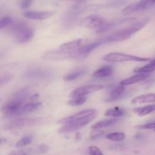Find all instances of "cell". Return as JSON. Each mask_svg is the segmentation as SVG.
Here are the masks:
<instances>
[{"mask_svg": "<svg viewBox=\"0 0 155 155\" xmlns=\"http://www.w3.org/2000/svg\"><path fill=\"white\" fill-rule=\"evenodd\" d=\"M149 19L146 18V19L142 20L138 22H134L131 26L126 28L122 29L120 30L114 32V33L108 35V36L103 37L100 39L99 40L102 44L107 43V42H119V41H124L126 39H129L133 35L134 33H137L138 31L143 28L145 25L148 23Z\"/></svg>", "mask_w": 155, "mask_h": 155, "instance_id": "1", "label": "cell"}, {"mask_svg": "<svg viewBox=\"0 0 155 155\" xmlns=\"http://www.w3.org/2000/svg\"><path fill=\"white\" fill-rule=\"evenodd\" d=\"M102 59L110 63H119V62H146L150 61L149 58L139 57L120 52H110L102 57Z\"/></svg>", "mask_w": 155, "mask_h": 155, "instance_id": "2", "label": "cell"}, {"mask_svg": "<svg viewBox=\"0 0 155 155\" xmlns=\"http://www.w3.org/2000/svg\"><path fill=\"white\" fill-rule=\"evenodd\" d=\"M44 120L43 118L37 117V118H17L11 122L8 123L5 126V129L7 130H20V129L25 128L28 127H33V126L39 125L42 124Z\"/></svg>", "mask_w": 155, "mask_h": 155, "instance_id": "3", "label": "cell"}, {"mask_svg": "<svg viewBox=\"0 0 155 155\" xmlns=\"http://www.w3.org/2000/svg\"><path fill=\"white\" fill-rule=\"evenodd\" d=\"M24 104V101L18 99L12 98L2 107L1 112L5 117L11 118L13 117H18L19 115L20 109Z\"/></svg>", "mask_w": 155, "mask_h": 155, "instance_id": "4", "label": "cell"}, {"mask_svg": "<svg viewBox=\"0 0 155 155\" xmlns=\"http://www.w3.org/2000/svg\"><path fill=\"white\" fill-rule=\"evenodd\" d=\"M77 58V51L76 52H67L62 50H52L44 53L42 56L43 60L47 61H61L66 60L69 58Z\"/></svg>", "mask_w": 155, "mask_h": 155, "instance_id": "5", "label": "cell"}, {"mask_svg": "<svg viewBox=\"0 0 155 155\" xmlns=\"http://www.w3.org/2000/svg\"><path fill=\"white\" fill-rule=\"evenodd\" d=\"M95 117H96V114H94L92 115V116H90L89 117L86 118V119L82 120L75 121V122L64 124L63 127L58 130V132L60 133H71V132L77 131V130H79L80 129L83 128L85 126L87 125L88 124H89L92 120L95 119Z\"/></svg>", "mask_w": 155, "mask_h": 155, "instance_id": "6", "label": "cell"}, {"mask_svg": "<svg viewBox=\"0 0 155 155\" xmlns=\"http://www.w3.org/2000/svg\"><path fill=\"white\" fill-rule=\"evenodd\" d=\"M104 86H103V85L100 84H91L80 86V87L77 88L76 89H74V90L70 94V97L72 98L77 96H86L88 94H91L92 93V92H98V91L101 90V89H104Z\"/></svg>", "mask_w": 155, "mask_h": 155, "instance_id": "7", "label": "cell"}, {"mask_svg": "<svg viewBox=\"0 0 155 155\" xmlns=\"http://www.w3.org/2000/svg\"><path fill=\"white\" fill-rule=\"evenodd\" d=\"M104 23H105V20L104 18L98 15H92L81 20L80 22V26L82 27H86V28L95 29L100 27Z\"/></svg>", "mask_w": 155, "mask_h": 155, "instance_id": "8", "label": "cell"}, {"mask_svg": "<svg viewBox=\"0 0 155 155\" xmlns=\"http://www.w3.org/2000/svg\"><path fill=\"white\" fill-rule=\"evenodd\" d=\"M51 76V72L43 68H33L26 71L23 75L25 79H32V80H45Z\"/></svg>", "mask_w": 155, "mask_h": 155, "instance_id": "9", "label": "cell"}, {"mask_svg": "<svg viewBox=\"0 0 155 155\" xmlns=\"http://www.w3.org/2000/svg\"><path fill=\"white\" fill-rule=\"evenodd\" d=\"M80 8V7L75 5L71 10L68 11L65 14L64 16L63 17V20H62V24L65 27L71 28L77 23L78 16L81 14Z\"/></svg>", "mask_w": 155, "mask_h": 155, "instance_id": "10", "label": "cell"}, {"mask_svg": "<svg viewBox=\"0 0 155 155\" xmlns=\"http://www.w3.org/2000/svg\"><path fill=\"white\" fill-rule=\"evenodd\" d=\"M94 114H96V110L95 109H87V110H82V111L79 112V113L75 114L73 116L64 118V119L58 121V123L61 124H69V123L75 122V121H80L82 120L86 119V118L92 116Z\"/></svg>", "mask_w": 155, "mask_h": 155, "instance_id": "11", "label": "cell"}, {"mask_svg": "<svg viewBox=\"0 0 155 155\" xmlns=\"http://www.w3.org/2000/svg\"><path fill=\"white\" fill-rule=\"evenodd\" d=\"M136 18H125V19L120 20V21H110V22L108 23H104L103 25H101V27H98L97 29L96 32L98 33H103L107 32V30H110V29L114 28V27H116L117 26L123 25V24H130V23H134L136 22Z\"/></svg>", "mask_w": 155, "mask_h": 155, "instance_id": "12", "label": "cell"}, {"mask_svg": "<svg viewBox=\"0 0 155 155\" xmlns=\"http://www.w3.org/2000/svg\"><path fill=\"white\" fill-rule=\"evenodd\" d=\"M55 12L53 11H27L24 13V16L26 18L30 20H37V21H43L48 18H50L51 16L54 15Z\"/></svg>", "mask_w": 155, "mask_h": 155, "instance_id": "13", "label": "cell"}, {"mask_svg": "<svg viewBox=\"0 0 155 155\" xmlns=\"http://www.w3.org/2000/svg\"><path fill=\"white\" fill-rule=\"evenodd\" d=\"M15 36L16 42L18 43L24 44L30 42L33 39V36H34V32H33V29L26 26L25 27L21 29L18 33H16Z\"/></svg>", "mask_w": 155, "mask_h": 155, "instance_id": "14", "label": "cell"}, {"mask_svg": "<svg viewBox=\"0 0 155 155\" xmlns=\"http://www.w3.org/2000/svg\"><path fill=\"white\" fill-rule=\"evenodd\" d=\"M83 45H85L84 40L83 39H78L62 44L60 45V49L67 52H76Z\"/></svg>", "mask_w": 155, "mask_h": 155, "instance_id": "15", "label": "cell"}, {"mask_svg": "<svg viewBox=\"0 0 155 155\" xmlns=\"http://www.w3.org/2000/svg\"><path fill=\"white\" fill-rule=\"evenodd\" d=\"M126 88L124 86L120 85V86L115 87L113 90L111 91L110 94V96L107 98H106L105 101L107 102H111V101H119V100L122 99L123 98L126 96L125 95Z\"/></svg>", "mask_w": 155, "mask_h": 155, "instance_id": "16", "label": "cell"}, {"mask_svg": "<svg viewBox=\"0 0 155 155\" xmlns=\"http://www.w3.org/2000/svg\"><path fill=\"white\" fill-rule=\"evenodd\" d=\"M41 105H42V103L40 101H37V100H36V101L30 100V101L23 104L21 108L20 109L19 115L18 116H21L22 114H26L28 113H32V112L39 109Z\"/></svg>", "mask_w": 155, "mask_h": 155, "instance_id": "17", "label": "cell"}, {"mask_svg": "<svg viewBox=\"0 0 155 155\" xmlns=\"http://www.w3.org/2000/svg\"><path fill=\"white\" fill-rule=\"evenodd\" d=\"M148 77H149V74H145V73H137V74H136V75L122 80V81L120 83V85L126 86H129V85L135 84V83H139V82L143 81L145 79L148 78Z\"/></svg>", "mask_w": 155, "mask_h": 155, "instance_id": "18", "label": "cell"}, {"mask_svg": "<svg viewBox=\"0 0 155 155\" xmlns=\"http://www.w3.org/2000/svg\"><path fill=\"white\" fill-rule=\"evenodd\" d=\"M114 68L113 67L109 66V65H106V66L102 67V68H99L92 74V77L94 79H103L108 77L113 74Z\"/></svg>", "mask_w": 155, "mask_h": 155, "instance_id": "19", "label": "cell"}, {"mask_svg": "<svg viewBox=\"0 0 155 155\" xmlns=\"http://www.w3.org/2000/svg\"><path fill=\"white\" fill-rule=\"evenodd\" d=\"M87 72L88 70L85 68H77V69L73 71L72 72L67 74V75L64 77V80L67 82L74 81V80H77V79H79L80 77L84 76L85 74H87Z\"/></svg>", "mask_w": 155, "mask_h": 155, "instance_id": "20", "label": "cell"}, {"mask_svg": "<svg viewBox=\"0 0 155 155\" xmlns=\"http://www.w3.org/2000/svg\"><path fill=\"white\" fill-rule=\"evenodd\" d=\"M131 103L133 104H143V103H155V93H148L139 95L133 98Z\"/></svg>", "mask_w": 155, "mask_h": 155, "instance_id": "21", "label": "cell"}, {"mask_svg": "<svg viewBox=\"0 0 155 155\" xmlns=\"http://www.w3.org/2000/svg\"><path fill=\"white\" fill-rule=\"evenodd\" d=\"M31 88L26 87L24 89H20L17 92H15L13 95H12V98H15V99L21 100V101H25L26 100L30 97V94H31Z\"/></svg>", "mask_w": 155, "mask_h": 155, "instance_id": "22", "label": "cell"}, {"mask_svg": "<svg viewBox=\"0 0 155 155\" xmlns=\"http://www.w3.org/2000/svg\"><path fill=\"white\" fill-rule=\"evenodd\" d=\"M155 111V104H150V105L145 106V107H136L133 109V112L139 117H144L149 114Z\"/></svg>", "mask_w": 155, "mask_h": 155, "instance_id": "23", "label": "cell"}, {"mask_svg": "<svg viewBox=\"0 0 155 155\" xmlns=\"http://www.w3.org/2000/svg\"><path fill=\"white\" fill-rule=\"evenodd\" d=\"M117 122V119H109V120H104L98 121V122L95 123L93 126L92 127V129L93 130H100V129L105 128V127H111V126L114 125Z\"/></svg>", "mask_w": 155, "mask_h": 155, "instance_id": "24", "label": "cell"}, {"mask_svg": "<svg viewBox=\"0 0 155 155\" xmlns=\"http://www.w3.org/2000/svg\"><path fill=\"white\" fill-rule=\"evenodd\" d=\"M126 114L125 110L120 107H115L114 108L107 110L104 113L105 117H120L124 116Z\"/></svg>", "mask_w": 155, "mask_h": 155, "instance_id": "25", "label": "cell"}, {"mask_svg": "<svg viewBox=\"0 0 155 155\" xmlns=\"http://www.w3.org/2000/svg\"><path fill=\"white\" fill-rule=\"evenodd\" d=\"M140 11H144L141 5L139 2L135 3V4L130 5L126 7L124 10L122 11V14L124 15H130L133 13H136L137 12Z\"/></svg>", "mask_w": 155, "mask_h": 155, "instance_id": "26", "label": "cell"}, {"mask_svg": "<svg viewBox=\"0 0 155 155\" xmlns=\"http://www.w3.org/2000/svg\"><path fill=\"white\" fill-rule=\"evenodd\" d=\"M126 138V135L124 133L121 132H117V133H109L106 136V139H109L113 142H121L124 140Z\"/></svg>", "mask_w": 155, "mask_h": 155, "instance_id": "27", "label": "cell"}, {"mask_svg": "<svg viewBox=\"0 0 155 155\" xmlns=\"http://www.w3.org/2000/svg\"><path fill=\"white\" fill-rule=\"evenodd\" d=\"M33 136L32 135H27V136H24L23 138H21L19 141L16 143L15 145V147L18 148H23V147H25L27 145H30V143L33 141Z\"/></svg>", "mask_w": 155, "mask_h": 155, "instance_id": "28", "label": "cell"}, {"mask_svg": "<svg viewBox=\"0 0 155 155\" xmlns=\"http://www.w3.org/2000/svg\"><path fill=\"white\" fill-rule=\"evenodd\" d=\"M10 27V32L12 33H13L14 35H15L16 33H18L21 29H23L24 27H25L27 26V24L24 21H18V22L13 23L11 24Z\"/></svg>", "mask_w": 155, "mask_h": 155, "instance_id": "29", "label": "cell"}, {"mask_svg": "<svg viewBox=\"0 0 155 155\" xmlns=\"http://www.w3.org/2000/svg\"><path fill=\"white\" fill-rule=\"evenodd\" d=\"M86 96H77L72 98L71 101H68V104L71 106H80L84 104L86 101Z\"/></svg>", "mask_w": 155, "mask_h": 155, "instance_id": "30", "label": "cell"}, {"mask_svg": "<svg viewBox=\"0 0 155 155\" xmlns=\"http://www.w3.org/2000/svg\"><path fill=\"white\" fill-rule=\"evenodd\" d=\"M12 22H13V20L8 16H5L0 18V30L9 27L12 24Z\"/></svg>", "mask_w": 155, "mask_h": 155, "instance_id": "31", "label": "cell"}, {"mask_svg": "<svg viewBox=\"0 0 155 155\" xmlns=\"http://www.w3.org/2000/svg\"><path fill=\"white\" fill-rule=\"evenodd\" d=\"M13 79L12 74H2L0 75V86L7 84Z\"/></svg>", "mask_w": 155, "mask_h": 155, "instance_id": "32", "label": "cell"}, {"mask_svg": "<svg viewBox=\"0 0 155 155\" xmlns=\"http://www.w3.org/2000/svg\"><path fill=\"white\" fill-rule=\"evenodd\" d=\"M135 128L138 130H155V122L138 125Z\"/></svg>", "mask_w": 155, "mask_h": 155, "instance_id": "33", "label": "cell"}, {"mask_svg": "<svg viewBox=\"0 0 155 155\" xmlns=\"http://www.w3.org/2000/svg\"><path fill=\"white\" fill-rule=\"evenodd\" d=\"M127 2V0H113L107 3V7H119Z\"/></svg>", "mask_w": 155, "mask_h": 155, "instance_id": "34", "label": "cell"}, {"mask_svg": "<svg viewBox=\"0 0 155 155\" xmlns=\"http://www.w3.org/2000/svg\"><path fill=\"white\" fill-rule=\"evenodd\" d=\"M89 155H103L101 150L96 146H90L89 148Z\"/></svg>", "mask_w": 155, "mask_h": 155, "instance_id": "35", "label": "cell"}, {"mask_svg": "<svg viewBox=\"0 0 155 155\" xmlns=\"http://www.w3.org/2000/svg\"><path fill=\"white\" fill-rule=\"evenodd\" d=\"M33 0H21L20 6L23 9H27L30 7Z\"/></svg>", "mask_w": 155, "mask_h": 155, "instance_id": "36", "label": "cell"}, {"mask_svg": "<svg viewBox=\"0 0 155 155\" xmlns=\"http://www.w3.org/2000/svg\"><path fill=\"white\" fill-rule=\"evenodd\" d=\"M30 151L29 150H18L13 151L9 154V155H28Z\"/></svg>", "mask_w": 155, "mask_h": 155, "instance_id": "37", "label": "cell"}, {"mask_svg": "<svg viewBox=\"0 0 155 155\" xmlns=\"http://www.w3.org/2000/svg\"><path fill=\"white\" fill-rule=\"evenodd\" d=\"M104 131H95L92 133L90 139H92V140L96 139H98V138L102 136V135L104 134Z\"/></svg>", "mask_w": 155, "mask_h": 155, "instance_id": "38", "label": "cell"}, {"mask_svg": "<svg viewBox=\"0 0 155 155\" xmlns=\"http://www.w3.org/2000/svg\"><path fill=\"white\" fill-rule=\"evenodd\" d=\"M48 147L46 145H41L38 147L37 151H37L39 154H45V153H46L47 151H48Z\"/></svg>", "mask_w": 155, "mask_h": 155, "instance_id": "39", "label": "cell"}, {"mask_svg": "<svg viewBox=\"0 0 155 155\" xmlns=\"http://www.w3.org/2000/svg\"><path fill=\"white\" fill-rule=\"evenodd\" d=\"M7 142V139L5 138H0V146Z\"/></svg>", "mask_w": 155, "mask_h": 155, "instance_id": "40", "label": "cell"}, {"mask_svg": "<svg viewBox=\"0 0 155 155\" xmlns=\"http://www.w3.org/2000/svg\"><path fill=\"white\" fill-rule=\"evenodd\" d=\"M150 62H151V63H152L153 64L155 65V58L152 59V60H150Z\"/></svg>", "mask_w": 155, "mask_h": 155, "instance_id": "41", "label": "cell"}, {"mask_svg": "<svg viewBox=\"0 0 155 155\" xmlns=\"http://www.w3.org/2000/svg\"><path fill=\"white\" fill-rule=\"evenodd\" d=\"M2 54H1V53H0V58H2Z\"/></svg>", "mask_w": 155, "mask_h": 155, "instance_id": "42", "label": "cell"}, {"mask_svg": "<svg viewBox=\"0 0 155 155\" xmlns=\"http://www.w3.org/2000/svg\"><path fill=\"white\" fill-rule=\"evenodd\" d=\"M154 131H155V130H154Z\"/></svg>", "mask_w": 155, "mask_h": 155, "instance_id": "43", "label": "cell"}]
</instances>
